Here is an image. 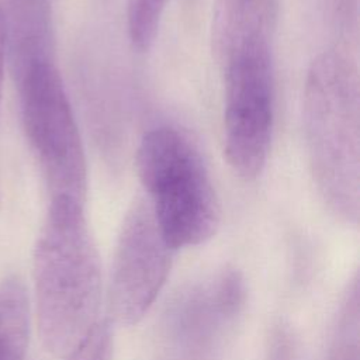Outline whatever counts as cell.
<instances>
[{"instance_id":"cell-1","label":"cell","mask_w":360,"mask_h":360,"mask_svg":"<svg viewBox=\"0 0 360 360\" xmlns=\"http://www.w3.org/2000/svg\"><path fill=\"white\" fill-rule=\"evenodd\" d=\"M32 277L42 345L66 359L100 321L101 263L84 202L51 197L34 248Z\"/></svg>"},{"instance_id":"cell-2","label":"cell","mask_w":360,"mask_h":360,"mask_svg":"<svg viewBox=\"0 0 360 360\" xmlns=\"http://www.w3.org/2000/svg\"><path fill=\"white\" fill-rule=\"evenodd\" d=\"M359 76L340 51H325L311 63L302 97L308 165L325 205L347 224L360 211Z\"/></svg>"},{"instance_id":"cell-3","label":"cell","mask_w":360,"mask_h":360,"mask_svg":"<svg viewBox=\"0 0 360 360\" xmlns=\"http://www.w3.org/2000/svg\"><path fill=\"white\" fill-rule=\"evenodd\" d=\"M135 167L155 219L176 252L210 240L221 224V204L193 141L173 127L146 131Z\"/></svg>"},{"instance_id":"cell-4","label":"cell","mask_w":360,"mask_h":360,"mask_svg":"<svg viewBox=\"0 0 360 360\" xmlns=\"http://www.w3.org/2000/svg\"><path fill=\"white\" fill-rule=\"evenodd\" d=\"M224 155L242 180L264 170L274 128V70L267 35H255L225 53Z\"/></svg>"},{"instance_id":"cell-5","label":"cell","mask_w":360,"mask_h":360,"mask_svg":"<svg viewBox=\"0 0 360 360\" xmlns=\"http://www.w3.org/2000/svg\"><path fill=\"white\" fill-rule=\"evenodd\" d=\"M21 120L51 197L82 202L87 193V165L79 127L53 62L30 68L15 80Z\"/></svg>"},{"instance_id":"cell-6","label":"cell","mask_w":360,"mask_h":360,"mask_svg":"<svg viewBox=\"0 0 360 360\" xmlns=\"http://www.w3.org/2000/svg\"><path fill=\"white\" fill-rule=\"evenodd\" d=\"M174 250L166 242L145 195L128 208L115 243L108 305L120 325H135L149 311L170 273Z\"/></svg>"},{"instance_id":"cell-7","label":"cell","mask_w":360,"mask_h":360,"mask_svg":"<svg viewBox=\"0 0 360 360\" xmlns=\"http://www.w3.org/2000/svg\"><path fill=\"white\" fill-rule=\"evenodd\" d=\"M245 301V278L233 267L181 291L167 314L169 338L180 356L184 360H214Z\"/></svg>"},{"instance_id":"cell-8","label":"cell","mask_w":360,"mask_h":360,"mask_svg":"<svg viewBox=\"0 0 360 360\" xmlns=\"http://www.w3.org/2000/svg\"><path fill=\"white\" fill-rule=\"evenodd\" d=\"M6 62L14 80L30 68L53 62L49 0H0Z\"/></svg>"},{"instance_id":"cell-9","label":"cell","mask_w":360,"mask_h":360,"mask_svg":"<svg viewBox=\"0 0 360 360\" xmlns=\"http://www.w3.org/2000/svg\"><path fill=\"white\" fill-rule=\"evenodd\" d=\"M30 298L24 280L11 274L0 283V360H24L30 340Z\"/></svg>"},{"instance_id":"cell-10","label":"cell","mask_w":360,"mask_h":360,"mask_svg":"<svg viewBox=\"0 0 360 360\" xmlns=\"http://www.w3.org/2000/svg\"><path fill=\"white\" fill-rule=\"evenodd\" d=\"M167 0H127V28L132 46L148 51L159 32Z\"/></svg>"},{"instance_id":"cell-11","label":"cell","mask_w":360,"mask_h":360,"mask_svg":"<svg viewBox=\"0 0 360 360\" xmlns=\"http://www.w3.org/2000/svg\"><path fill=\"white\" fill-rule=\"evenodd\" d=\"M65 360H112L111 325L98 321L84 342Z\"/></svg>"}]
</instances>
